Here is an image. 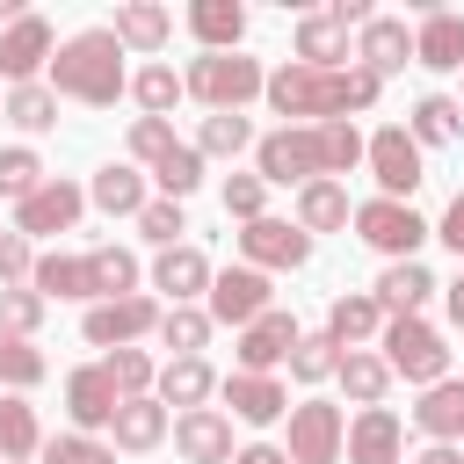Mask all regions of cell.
Instances as JSON below:
<instances>
[{
    "mask_svg": "<svg viewBox=\"0 0 464 464\" xmlns=\"http://www.w3.org/2000/svg\"><path fill=\"white\" fill-rule=\"evenodd\" d=\"M268 109L283 116V123H348L355 109H370L377 94H384V80L377 72H362L355 58L348 65H276L268 72Z\"/></svg>",
    "mask_w": 464,
    "mask_h": 464,
    "instance_id": "cell-1",
    "label": "cell"
},
{
    "mask_svg": "<svg viewBox=\"0 0 464 464\" xmlns=\"http://www.w3.org/2000/svg\"><path fill=\"white\" fill-rule=\"evenodd\" d=\"M51 80V94H65V102H87V109H109L116 94H130V65H123V44L109 36V22L102 29H72L58 51H51V65H44Z\"/></svg>",
    "mask_w": 464,
    "mask_h": 464,
    "instance_id": "cell-2",
    "label": "cell"
},
{
    "mask_svg": "<svg viewBox=\"0 0 464 464\" xmlns=\"http://www.w3.org/2000/svg\"><path fill=\"white\" fill-rule=\"evenodd\" d=\"M181 87L218 116V109H246L261 87H268V72H261V58H246V51H203V58H188V72H181Z\"/></svg>",
    "mask_w": 464,
    "mask_h": 464,
    "instance_id": "cell-3",
    "label": "cell"
},
{
    "mask_svg": "<svg viewBox=\"0 0 464 464\" xmlns=\"http://www.w3.org/2000/svg\"><path fill=\"white\" fill-rule=\"evenodd\" d=\"M377 348H384V370L406 377V384H420V392L450 377V341H442L428 319H384Z\"/></svg>",
    "mask_w": 464,
    "mask_h": 464,
    "instance_id": "cell-4",
    "label": "cell"
},
{
    "mask_svg": "<svg viewBox=\"0 0 464 464\" xmlns=\"http://www.w3.org/2000/svg\"><path fill=\"white\" fill-rule=\"evenodd\" d=\"M362 167L377 174V196H392V203H413V188L428 181V160H420V145L406 138V123L370 130V138H362Z\"/></svg>",
    "mask_w": 464,
    "mask_h": 464,
    "instance_id": "cell-5",
    "label": "cell"
},
{
    "mask_svg": "<svg viewBox=\"0 0 464 464\" xmlns=\"http://www.w3.org/2000/svg\"><path fill=\"white\" fill-rule=\"evenodd\" d=\"M355 239L362 246H377L384 261H413V246L428 239V218L413 210V203H392V196H370V203H355Z\"/></svg>",
    "mask_w": 464,
    "mask_h": 464,
    "instance_id": "cell-6",
    "label": "cell"
},
{
    "mask_svg": "<svg viewBox=\"0 0 464 464\" xmlns=\"http://www.w3.org/2000/svg\"><path fill=\"white\" fill-rule=\"evenodd\" d=\"M276 304V290H268V276L261 268H218L210 276V290H203V312H210V326H254L261 312Z\"/></svg>",
    "mask_w": 464,
    "mask_h": 464,
    "instance_id": "cell-7",
    "label": "cell"
},
{
    "mask_svg": "<svg viewBox=\"0 0 464 464\" xmlns=\"http://www.w3.org/2000/svg\"><path fill=\"white\" fill-rule=\"evenodd\" d=\"M80 334H87V348H138L145 334H160V304H152L145 290L109 297V304H87Z\"/></svg>",
    "mask_w": 464,
    "mask_h": 464,
    "instance_id": "cell-8",
    "label": "cell"
},
{
    "mask_svg": "<svg viewBox=\"0 0 464 464\" xmlns=\"http://www.w3.org/2000/svg\"><path fill=\"white\" fill-rule=\"evenodd\" d=\"M341 435H348V420H341L334 399H297V406H290V442H283V457H290V464H341Z\"/></svg>",
    "mask_w": 464,
    "mask_h": 464,
    "instance_id": "cell-9",
    "label": "cell"
},
{
    "mask_svg": "<svg viewBox=\"0 0 464 464\" xmlns=\"http://www.w3.org/2000/svg\"><path fill=\"white\" fill-rule=\"evenodd\" d=\"M80 210H87V188H80V181H65V174H51L36 196H22V203H14V232L36 246V239H51V232H72V225H80Z\"/></svg>",
    "mask_w": 464,
    "mask_h": 464,
    "instance_id": "cell-10",
    "label": "cell"
},
{
    "mask_svg": "<svg viewBox=\"0 0 464 464\" xmlns=\"http://www.w3.org/2000/svg\"><path fill=\"white\" fill-rule=\"evenodd\" d=\"M239 261L246 268H304L312 261V232H297L290 218H254V225H239Z\"/></svg>",
    "mask_w": 464,
    "mask_h": 464,
    "instance_id": "cell-11",
    "label": "cell"
},
{
    "mask_svg": "<svg viewBox=\"0 0 464 464\" xmlns=\"http://www.w3.org/2000/svg\"><path fill=\"white\" fill-rule=\"evenodd\" d=\"M116 406H123V392H116L109 362H80L65 377V420H72V435H102L116 420Z\"/></svg>",
    "mask_w": 464,
    "mask_h": 464,
    "instance_id": "cell-12",
    "label": "cell"
},
{
    "mask_svg": "<svg viewBox=\"0 0 464 464\" xmlns=\"http://www.w3.org/2000/svg\"><path fill=\"white\" fill-rule=\"evenodd\" d=\"M51 51H58V36H51L44 14L7 22V29H0V80H7V87H29V80L51 65Z\"/></svg>",
    "mask_w": 464,
    "mask_h": 464,
    "instance_id": "cell-13",
    "label": "cell"
},
{
    "mask_svg": "<svg viewBox=\"0 0 464 464\" xmlns=\"http://www.w3.org/2000/svg\"><path fill=\"white\" fill-rule=\"evenodd\" d=\"M341 457L348 464H399L406 457V420L392 406H362L348 420V435H341Z\"/></svg>",
    "mask_w": 464,
    "mask_h": 464,
    "instance_id": "cell-14",
    "label": "cell"
},
{
    "mask_svg": "<svg viewBox=\"0 0 464 464\" xmlns=\"http://www.w3.org/2000/svg\"><path fill=\"white\" fill-rule=\"evenodd\" d=\"M290 348H297V319L283 312V304H268L254 326H239V341H232V355H239V370H254V377H268L276 362H290Z\"/></svg>",
    "mask_w": 464,
    "mask_h": 464,
    "instance_id": "cell-15",
    "label": "cell"
},
{
    "mask_svg": "<svg viewBox=\"0 0 464 464\" xmlns=\"http://www.w3.org/2000/svg\"><path fill=\"white\" fill-rule=\"evenodd\" d=\"M355 65L377 72V80L406 72V65H413V29H406L399 14H370V22L355 29Z\"/></svg>",
    "mask_w": 464,
    "mask_h": 464,
    "instance_id": "cell-16",
    "label": "cell"
},
{
    "mask_svg": "<svg viewBox=\"0 0 464 464\" xmlns=\"http://www.w3.org/2000/svg\"><path fill=\"white\" fill-rule=\"evenodd\" d=\"M218 392H225L232 420H246V428H276V420L290 413V392H283L276 377H254V370H232V377H218Z\"/></svg>",
    "mask_w": 464,
    "mask_h": 464,
    "instance_id": "cell-17",
    "label": "cell"
},
{
    "mask_svg": "<svg viewBox=\"0 0 464 464\" xmlns=\"http://www.w3.org/2000/svg\"><path fill=\"white\" fill-rule=\"evenodd\" d=\"M174 450L188 457V464H232V413H218V406H196V413H174Z\"/></svg>",
    "mask_w": 464,
    "mask_h": 464,
    "instance_id": "cell-18",
    "label": "cell"
},
{
    "mask_svg": "<svg viewBox=\"0 0 464 464\" xmlns=\"http://www.w3.org/2000/svg\"><path fill=\"white\" fill-rule=\"evenodd\" d=\"M413 65H428V72H464V14H457V7H420Z\"/></svg>",
    "mask_w": 464,
    "mask_h": 464,
    "instance_id": "cell-19",
    "label": "cell"
},
{
    "mask_svg": "<svg viewBox=\"0 0 464 464\" xmlns=\"http://www.w3.org/2000/svg\"><path fill=\"white\" fill-rule=\"evenodd\" d=\"M435 290H442V283H435L420 261H384V276H377V290H370V297H377V312H384V319H420V304H428Z\"/></svg>",
    "mask_w": 464,
    "mask_h": 464,
    "instance_id": "cell-20",
    "label": "cell"
},
{
    "mask_svg": "<svg viewBox=\"0 0 464 464\" xmlns=\"http://www.w3.org/2000/svg\"><path fill=\"white\" fill-rule=\"evenodd\" d=\"M109 36H116L123 51H138V58H152V51H167V36H174V7H160V0H123L116 22H109Z\"/></svg>",
    "mask_w": 464,
    "mask_h": 464,
    "instance_id": "cell-21",
    "label": "cell"
},
{
    "mask_svg": "<svg viewBox=\"0 0 464 464\" xmlns=\"http://www.w3.org/2000/svg\"><path fill=\"white\" fill-rule=\"evenodd\" d=\"M167 428H174V420H167V406H160L152 392H145V399H123V406H116V420H109V450L145 457V450H160V442H167Z\"/></svg>",
    "mask_w": 464,
    "mask_h": 464,
    "instance_id": "cell-22",
    "label": "cell"
},
{
    "mask_svg": "<svg viewBox=\"0 0 464 464\" xmlns=\"http://www.w3.org/2000/svg\"><path fill=\"white\" fill-rule=\"evenodd\" d=\"M210 276H218V268H210V261H203V246H188V239H181V246H167V254L152 261V290H167L174 304H196V297L210 290Z\"/></svg>",
    "mask_w": 464,
    "mask_h": 464,
    "instance_id": "cell-23",
    "label": "cell"
},
{
    "mask_svg": "<svg viewBox=\"0 0 464 464\" xmlns=\"http://www.w3.org/2000/svg\"><path fill=\"white\" fill-rule=\"evenodd\" d=\"M152 384H160V406H181V413H196V406H210V392H218V370H210L203 355H167Z\"/></svg>",
    "mask_w": 464,
    "mask_h": 464,
    "instance_id": "cell-24",
    "label": "cell"
},
{
    "mask_svg": "<svg viewBox=\"0 0 464 464\" xmlns=\"http://www.w3.org/2000/svg\"><path fill=\"white\" fill-rule=\"evenodd\" d=\"M87 203H94V210H109V218H138L152 196H145V174H138L130 160H109V167L87 181Z\"/></svg>",
    "mask_w": 464,
    "mask_h": 464,
    "instance_id": "cell-25",
    "label": "cell"
},
{
    "mask_svg": "<svg viewBox=\"0 0 464 464\" xmlns=\"http://www.w3.org/2000/svg\"><path fill=\"white\" fill-rule=\"evenodd\" d=\"M377 334H384V312H377L370 290H348V297L326 304V341H334V348H362V341H377Z\"/></svg>",
    "mask_w": 464,
    "mask_h": 464,
    "instance_id": "cell-26",
    "label": "cell"
},
{
    "mask_svg": "<svg viewBox=\"0 0 464 464\" xmlns=\"http://www.w3.org/2000/svg\"><path fill=\"white\" fill-rule=\"evenodd\" d=\"M413 428H420L428 442H457V435H464V377L428 384V392H420V406H413Z\"/></svg>",
    "mask_w": 464,
    "mask_h": 464,
    "instance_id": "cell-27",
    "label": "cell"
},
{
    "mask_svg": "<svg viewBox=\"0 0 464 464\" xmlns=\"http://www.w3.org/2000/svg\"><path fill=\"white\" fill-rule=\"evenodd\" d=\"M406 138L428 152V145H457L464 138V102L457 94H420L413 116H406Z\"/></svg>",
    "mask_w": 464,
    "mask_h": 464,
    "instance_id": "cell-28",
    "label": "cell"
},
{
    "mask_svg": "<svg viewBox=\"0 0 464 464\" xmlns=\"http://www.w3.org/2000/svg\"><path fill=\"white\" fill-rule=\"evenodd\" d=\"M29 290H36L44 304H51V297H94V268H87V254H36Z\"/></svg>",
    "mask_w": 464,
    "mask_h": 464,
    "instance_id": "cell-29",
    "label": "cell"
},
{
    "mask_svg": "<svg viewBox=\"0 0 464 464\" xmlns=\"http://www.w3.org/2000/svg\"><path fill=\"white\" fill-rule=\"evenodd\" d=\"M188 36H196L203 51H239L246 7H239V0H196V7H188Z\"/></svg>",
    "mask_w": 464,
    "mask_h": 464,
    "instance_id": "cell-30",
    "label": "cell"
},
{
    "mask_svg": "<svg viewBox=\"0 0 464 464\" xmlns=\"http://www.w3.org/2000/svg\"><path fill=\"white\" fill-rule=\"evenodd\" d=\"M348 218H355V203H348L341 181H304L297 188V218H290L297 232H341Z\"/></svg>",
    "mask_w": 464,
    "mask_h": 464,
    "instance_id": "cell-31",
    "label": "cell"
},
{
    "mask_svg": "<svg viewBox=\"0 0 464 464\" xmlns=\"http://www.w3.org/2000/svg\"><path fill=\"white\" fill-rule=\"evenodd\" d=\"M44 450V428H36V406L22 392H0V464H29Z\"/></svg>",
    "mask_w": 464,
    "mask_h": 464,
    "instance_id": "cell-32",
    "label": "cell"
},
{
    "mask_svg": "<svg viewBox=\"0 0 464 464\" xmlns=\"http://www.w3.org/2000/svg\"><path fill=\"white\" fill-rule=\"evenodd\" d=\"M297 65H348V29L326 7L297 14Z\"/></svg>",
    "mask_w": 464,
    "mask_h": 464,
    "instance_id": "cell-33",
    "label": "cell"
},
{
    "mask_svg": "<svg viewBox=\"0 0 464 464\" xmlns=\"http://www.w3.org/2000/svg\"><path fill=\"white\" fill-rule=\"evenodd\" d=\"M341 392L355 399V406H384V392H392V370H384V355H370V348H341Z\"/></svg>",
    "mask_w": 464,
    "mask_h": 464,
    "instance_id": "cell-34",
    "label": "cell"
},
{
    "mask_svg": "<svg viewBox=\"0 0 464 464\" xmlns=\"http://www.w3.org/2000/svg\"><path fill=\"white\" fill-rule=\"evenodd\" d=\"M0 116L22 130V138H44L51 123H58V94L44 87V80H29V87H7V102H0Z\"/></svg>",
    "mask_w": 464,
    "mask_h": 464,
    "instance_id": "cell-35",
    "label": "cell"
},
{
    "mask_svg": "<svg viewBox=\"0 0 464 464\" xmlns=\"http://www.w3.org/2000/svg\"><path fill=\"white\" fill-rule=\"evenodd\" d=\"M87 268H94V304L138 290V254L130 246H87Z\"/></svg>",
    "mask_w": 464,
    "mask_h": 464,
    "instance_id": "cell-36",
    "label": "cell"
},
{
    "mask_svg": "<svg viewBox=\"0 0 464 464\" xmlns=\"http://www.w3.org/2000/svg\"><path fill=\"white\" fill-rule=\"evenodd\" d=\"M160 341H167L174 355H203V348H210V312H203V304H167V312H160Z\"/></svg>",
    "mask_w": 464,
    "mask_h": 464,
    "instance_id": "cell-37",
    "label": "cell"
},
{
    "mask_svg": "<svg viewBox=\"0 0 464 464\" xmlns=\"http://www.w3.org/2000/svg\"><path fill=\"white\" fill-rule=\"evenodd\" d=\"M181 94H188V87H181V72H174V65H138V72H130V102H138L145 116H167Z\"/></svg>",
    "mask_w": 464,
    "mask_h": 464,
    "instance_id": "cell-38",
    "label": "cell"
},
{
    "mask_svg": "<svg viewBox=\"0 0 464 464\" xmlns=\"http://www.w3.org/2000/svg\"><path fill=\"white\" fill-rule=\"evenodd\" d=\"M44 348L36 341H14V334H0V392H29V384H44Z\"/></svg>",
    "mask_w": 464,
    "mask_h": 464,
    "instance_id": "cell-39",
    "label": "cell"
},
{
    "mask_svg": "<svg viewBox=\"0 0 464 464\" xmlns=\"http://www.w3.org/2000/svg\"><path fill=\"white\" fill-rule=\"evenodd\" d=\"M152 181H160V196H167V203L196 196V188H203V152H196V145H174V152L152 167Z\"/></svg>",
    "mask_w": 464,
    "mask_h": 464,
    "instance_id": "cell-40",
    "label": "cell"
},
{
    "mask_svg": "<svg viewBox=\"0 0 464 464\" xmlns=\"http://www.w3.org/2000/svg\"><path fill=\"white\" fill-rule=\"evenodd\" d=\"M334 370H341V348L326 341V326H319V334H297V348H290V377H297V384H326Z\"/></svg>",
    "mask_w": 464,
    "mask_h": 464,
    "instance_id": "cell-41",
    "label": "cell"
},
{
    "mask_svg": "<svg viewBox=\"0 0 464 464\" xmlns=\"http://www.w3.org/2000/svg\"><path fill=\"white\" fill-rule=\"evenodd\" d=\"M51 174H44V160L29 152V145H0V196L7 203H22V196H36Z\"/></svg>",
    "mask_w": 464,
    "mask_h": 464,
    "instance_id": "cell-42",
    "label": "cell"
},
{
    "mask_svg": "<svg viewBox=\"0 0 464 464\" xmlns=\"http://www.w3.org/2000/svg\"><path fill=\"white\" fill-rule=\"evenodd\" d=\"M36 464H116V450L102 442V435H44V450H36Z\"/></svg>",
    "mask_w": 464,
    "mask_h": 464,
    "instance_id": "cell-43",
    "label": "cell"
},
{
    "mask_svg": "<svg viewBox=\"0 0 464 464\" xmlns=\"http://www.w3.org/2000/svg\"><path fill=\"white\" fill-rule=\"evenodd\" d=\"M246 145H254V123L232 116V109L203 116V130H196V152H203V160H210V152H246Z\"/></svg>",
    "mask_w": 464,
    "mask_h": 464,
    "instance_id": "cell-44",
    "label": "cell"
},
{
    "mask_svg": "<svg viewBox=\"0 0 464 464\" xmlns=\"http://www.w3.org/2000/svg\"><path fill=\"white\" fill-rule=\"evenodd\" d=\"M102 362H109V377H116V392H123V399H145V392H152V377H160V362H152L145 348H109Z\"/></svg>",
    "mask_w": 464,
    "mask_h": 464,
    "instance_id": "cell-45",
    "label": "cell"
},
{
    "mask_svg": "<svg viewBox=\"0 0 464 464\" xmlns=\"http://www.w3.org/2000/svg\"><path fill=\"white\" fill-rule=\"evenodd\" d=\"M130 225H138V232H145V239H152L160 254H167V246H181V232H188V218H181V203H167V196H152V203H145V210H138Z\"/></svg>",
    "mask_w": 464,
    "mask_h": 464,
    "instance_id": "cell-46",
    "label": "cell"
},
{
    "mask_svg": "<svg viewBox=\"0 0 464 464\" xmlns=\"http://www.w3.org/2000/svg\"><path fill=\"white\" fill-rule=\"evenodd\" d=\"M44 312H51V304H44V297H36L29 283H22V290H0V334H14V341H29V334L44 326Z\"/></svg>",
    "mask_w": 464,
    "mask_h": 464,
    "instance_id": "cell-47",
    "label": "cell"
},
{
    "mask_svg": "<svg viewBox=\"0 0 464 464\" xmlns=\"http://www.w3.org/2000/svg\"><path fill=\"white\" fill-rule=\"evenodd\" d=\"M174 145H181V138H174V123H167V116H138V123H130V160L160 167Z\"/></svg>",
    "mask_w": 464,
    "mask_h": 464,
    "instance_id": "cell-48",
    "label": "cell"
},
{
    "mask_svg": "<svg viewBox=\"0 0 464 464\" xmlns=\"http://www.w3.org/2000/svg\"><path fill=\"white\" fill-rule=\"evenodd\" d=\"M261 203H268V181H261V174H232V181H225V218L254 225V218H268Z\"/></svg>",
    "mask_w": 464,
    "mask_h": 464,
    "instance_id": "cell-49",
    "label": "cell"
},
{
    "mask_svg": "<svg viewBox=\"0 0 464 464\" xmlns=\"http://www.w3.org/2000/svg\"><path fill=\"white\" fill-rule=\"evenodd\" d=\"M29 268H36V246H29L22 232H0V290H22Z\"/></svg>",
    "mask_w": 464,
    "mask_h": 464,
    "instance_id": "cell-50",
    "label": "cell"
},
{
    "mask_svg": "<svg viewBox=\"0 0 464 464\" xmlns=\"http://www.w3.org/2000/svg\"><path fill=\"white\" fill-rule=\"evenodd\" d=\"M428 239H442V246H450V254L464 261V188H457V196H450V210H442V218L428 225Z\"/></svg>",
    "mask_w": 464,
    "mask_h": 464,
    "instance_id": "cell-51",
    "label": "cell"
},
{
    "mask_svg": "<svg viewBox=\"0 0 464 464\" xmlns=\"http://www.w3.org/2000/svg\"><path fill=\"white\" fill-rule=\"evenodd\" d=\"M232 464H290L276 442H246V450H232Z\"/></svg>",
    "mask_w": 464,
    "mask_h": 464,
    "instance_id": "cell-52",
    "label": "cell"
},
{
    "mask_svg": "<svg viewBox=\"0 0 464 464\" xmlns=\"http://www.w3.org/2000/svg\"><path fill=\"white\" fill-rule=\"evenodd\" d=\"M413 464H464V450H457V442H428Z\"/></svg>",
    "mask_w": 464,
    "mask_h": 464,
    "instance_id": "cell-53",
    "label": "cell"
},
{
    "mask_svg": "<svg viewBox=\"0 0 464 464\" xmlns=\"http://www.w3.org/2000/svg\"><path fill=\"white\" fill-rule=\"evenodd\" d=\"M450 319H457V326H464V276H457V283H450Z\"/></svg>",
    "mask_w": 464,
    "mask_h": 464,
    "instance_id": "cell-54",
    "label": "cell"
},
{
    "mask_svg": "<svg viewBox=\"0 0 464 464\" xmlns=\"http://www.w3.org/2000/svg\"><path fill=\"white\" fill-rule=\"evenodd\" d=\"M22 14H29L22 0H0V29H7V22H22Z\"/></svg>",
    "mask_w": 464,
    "mask_h": 464,
    "instance_id": "cell-55",
    "label": "cell"
},
{
    "mask_svg": "<svg viewBox=\"0 0 464 464\" xmlns=\"http://www.w3.org/2000/svg\"><path fill=\"white\" fill-rule=\"evenodd\" d=\"M29 464H36V457H29Z\"/></svg>",
    "mask_w": 464,
    "mask_h": 464,
    "instance_id": "cell-56",
    "label": "cell"
}]
</instances>
